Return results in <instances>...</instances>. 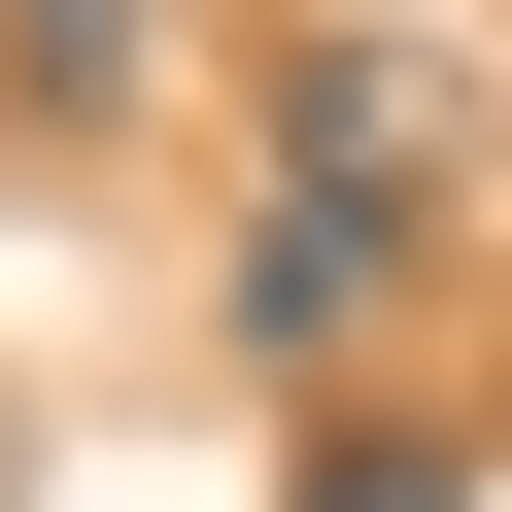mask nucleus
<instances>
[{"mask_svg":"<svg viewBox=\"0 0 512 512\" xmlns=\"http://www.w3.org/2000/svg\"><path fill=\"white\" fill-rule=\"evenodd\" d=\"M308 512H478V444H444V410H410V444L342 410V444H308Z\"/></svg>","mask_w":512,"mask_h":512,"instance_id":"nucleus-3","label":"nucleus"},{"mask_svg":"<svg viewBox=\"0 0 512 512\" xmlns=\"http://www.w3.org/2000/svg\"><path fill=\"white\" fill-rule=\"evenodd\" d=\"M376 274H410V205H376V171H274V239H239V342H274V376H342V342H376Z\"/></svg>","mask_w":512,"mask_h":512,"instance_id":"nucleus-1","label":"nucleus"},{"mask_svg":"<svg viewBox=\"0 0 512 512\" xmlns=\"http://www.w3.org/2000/svg\"><path fill=\"white\" fill-rule=\"evenodd\" d=\"M137 69H171V0H0V137H103Z\"/></svg>","mask_w":512,"mask_h":512,"instance_id":"nucleus-2","label":"nucleus"},{"mask_svg":"<svg viewBox=\"0 0 512 512\" xmlns=\"http://www.w3.org/2000/svg\"><path fill=\"white\" fill-rule=\"evenodd\" d=\"M0 512H35V376H0Z\"/></svg>","mask_w":512,"mask_h":512,"instance_id":"nucleus-4","label":"nucleus"}]
</instances>
